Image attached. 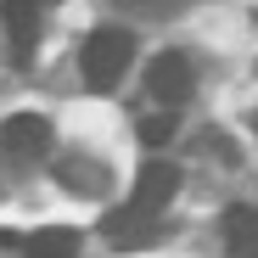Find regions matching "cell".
<instances>
[{
	"mask_svg": "<svg viewBox=\"0 0 258 258\" xmlns=\"http://www.w3.org/2000/svg\"><path fill=\"white\" fill-rule=\"evenodd\" d=\"M129 68H135V34L118 28V23H101L84 34L79 45V73L90 90H118V84L129 79Z\"/></svg>",
	"mask_w": 258,
	"mask_h": 258,
	"instance_id": "cell-1",
	"label": "cell"
},
{
	"mask_svg": "<svg viewBox=\"0 0 258 258\" xmlns=\"http://www.w3.org/2000/svg\"><path fill=\"white\" fill-rule=\"evenodd\" d=\"M146 96L157 101V107H185L191 96H197V68H191V56L185 51H157L152 56V68H146Z\"/></svg>",
	"mask_w": 258,
	"mask_h": 258,
	"instance_id": "cell-2",
	"label": "cell"
},
{
	"mask_svg": "<svg viewBox=\"0 0 258 258\" xmlns=\"http://www.w3.org/2000/svg\"><path fill=\"white\" fill-rule=\"evenodd\" d=\"M101 236H107L118 252H146V247L163 236V213H157V208H141L135 197H129V202H118L107 219H101Z\"/></svg>",
	"mask_w": 258,
	"mask_h": 258,
	"instance_id": "cell-3",
	"label": "cell"
},
{
	"mask_svg": "<svg viewBox=\"0 0 258 258\" xmlns=\"http://www.w3.org/2000/svg\"><path fill=\"white\" fill-rule=\"evenodd\" d=\"M56 141V129L45 112H12L6 123H0V146H6L12 157H45Z\"/></svg>",
	"mask_w": 258,
	"mask_h": 258,
	"instance_id": "cell-4",
	"label": "cell"
},
{
	"mask_svg": "<svg viewBox=\"0 0 258 258\" xmlns=\"http://www.w3.org/2000/svg\"><path fill=\"white\" fill-rule=\"evenodd\" d=\"M39 6L45 0H0V23H6V45H12L17 68H28V56L39 45Z\"/></svg>",
	"mask_w": 258,
	"mask_h": 258,
	"instance_id": "cell-5",
	"label": "cell"
},
{
	"mask_svg": "<svg viewBox=\"0 0 258 258\" xmlns=\"http://www.w3.org/2000/svg\"><path fill=\"white\" fill-rule=\"evenodd\" d=\"M174 191H180V168L174 163H168V157H146L141 163V174H135V191H129V197H135L141 208H168V202H174Z\"/></svg>",
	"mask_w": 258,
	"mask_h": 258,
	"instance_id": "cell-6",
	"label": "cell"
},
{
	"mask_svg": "<svg viewBox=\"0 0 258 258\" xmlns=\"http://www.w3.org/2000/svg\"><path fill=\"white\" fill-rule=\"evenodd\" d=\"M225 247H230V258H258V208L236 202L225 213Z\"/></svg>",
	"mask_w": 258,
	"mask_h": 258,
	"instance_id": "cell-7",
	"label": "cell"
},
{
	"mask_svg": "<svg viewBox=\"0 0 258 258\" xmlns=\"http://www.w3.org/2000/svg\"><path fill=\"white\" fill-rule=\"evenodd\" d=\"M23 258H79V230L68 225H45L23 241Z\"/></svg>",
	"mask_w": 258,
	"mask_h": 258,
	"instance_id": "cell-8",
	"label": "cell"
},
{
	"mask_svg": "<svg viewBox=\"0 0 258 258\" xmlns=\"http://www.w3.org/2000/svg\"><path fill=\"white\" fill-rule=\"evenodd\" d=\"M56 180H62L68 191H96V185H101V168H90V163H62Z\"/></svg>",
	"mask_w": 258,
	"mask_h": 258,
	"instance_id": "cell-9",
	"label": "cell"
},
{
	"mask_svg": "<svg viewBox=\"0 0 258 258\" xmlns=\"http://www.w3.org/2000/svg\"><path fill=\"white\" fill-rule=\"evenodd\" d=\"M168 135H174V112H168V107H163V112H152V118L141 123V141H146V146H163Z\"/></svg>",
	"mask_w": 258,
	"mask_h": 258,
	"instance_id": "cell-10",
	"label": "cell"
},
{
	"mask_svg": "<svg viewBox=\"0 0 258 258\" xmlns=\"http://www.w3.org/2000/svg\"><path fill=\"white\" fill-rule=\"evenodd\" d=\"M112 6H118V12H146V17H152V12H180V6H191V0H112Z\"/></svg>",
	"mask_w": 258,
	"mask_h": 258,
	"instance_id": "cell-11",
	"label": "cell"
},
{
	"mask_svg": "<svg viewBox=\"0 0 258 258\" xmlns=\"http://www.w3.org/2000/svg\"><path fill=\"white\" fill-rule=\"evenodd\" d=\"M45 6H51V0H45Z\"/></svg>",
	"mask_w": 258,
	"mask_h": 258,
	"instance_id": "cell-12",
	"label": "cell"
},
{
	"mask_svg": "<svg viewBox=\"0 0 258 258\" xmlns=\"http://www.w3.org/2000/svg\"><path fill=\"white\" fill-rule=\"evenodd\" d=\"M252 123H258V118H252Z\"/></svg>",
	"mask_w": 258,
	"mask_h": 258,
	"instance_id": "cell-13",
	"label": "cell"
}]
</instances>
